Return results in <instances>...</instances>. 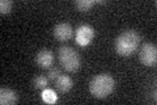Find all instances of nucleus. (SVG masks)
<instances>
[{
  "mask_svg": "<svg viewBox=\"0 0 157 105\" xmlns=\"http://www.w3.org/2000/svg\"><path fill=\"white\" fill-rule=\"evenodd\" d=\"M140 41H141L140 34L136 30L128 29V30H124L123 33H121L119 36L117 37L115 50L119 55L128 57L137 50V47H139V45H140Z\"/></svg>",
  "mask_w": 157,
  "mask_h": 105,
  "instance_id": "1",
  "label": "nucleus"
},
{
  "mask_svg": "<svg viewBox=\"0 0 157 105\" xmlns=\"http://www.w3.org/2000/svg\"><path fill=\"white\" fill-rule=\"evenodd\" d=\"M115 82L111 75L100 74L94 76L89 83V92L96 99H105L114 91Z\"/></svg>",
  "mask_w": 157,
  "mask_h": 105,
  "instance_id": "2",
  "label": "nucleus"
},
{
  "mask_svg": "<svg viewBox=\"0 0 157 105\" xmlns=\"http://www.w3.org/2000/svg\"><path fill=\"white\" fill-rule=\"evenodd\" d=\"M59 62L63 66V68L67 71H77L80 68V55L77 54L75 49H72L71 46H62L59 49Z\"/></svg>",
  "mask_w": 157,
  "mask_h": 105,
  "instance_id": "3",
  "label": "nucleus"
},
{
  "mask_svg": "<svg viewBox=\"0 0 157 105\" xmlns=\"http://www.w3.org/2000/svg\"><path fill=\"white\" fill-rule=\"evenodd\" d=\"M139 59L144 66H155L157 61V47L153 43H143L139 53Z\"/></svg>",
  "mask_w": 157,
  "mask_h": 105,
  "instance_id": "4",
  "label": "nucleus"
},
{
  "mask_svg": "<svg viewBox=\"0 0 157 105\" xmlns=\"http://www.w3.org/2000/svg\"><path fill=\"white\" fill-rule=\"evenodd\" d=\"M94 37V29L89 25H81L76 32V42L80 46H88Z\"/></svg>",
  "mask_w": 157,
  "mask_h": 105,
  "instance_id": "5",
  "label": "nucleus"
},
{
  "mask_svg": "<svg viewBox=\"0 0 157 105\" xmlns=\"http://www.w3.org/2000/svg\"><path fill=\"white\" fill-rule=\"evenodd\" d=\"M72 34H73L72 26L68 22H60L55 25V28H54V36L59 41H67V39L72 37Z\"/></svg>",
  "mask_w": 157,
  "mask_h": 105,
  "instance_id": "6",
  "label": "nucleus"
},
{
  "mask_svg": "<svg viewBox=\"0 0 157 105\" xmlns=\"http://www.w3.org/2000/svg\"><path fill=\"white\" fill-rule=\"evenodd\" d=\"M36 62H37L38 66L42 67V68L51 67V64L54 63V53L51 50H47V49L41 50L36 57Z\"/></svg>",
  "mask_w": 157,
  "mask_h": 105,
  "instance_id": "7",
  "label": "nucleus"
},
{
  "mask_svg": "<svg viewBox=\"0 0 157 105\" xmlns=\"http://www.w3.org/2000/svg\"><path fill=\"white\" fill-rule=\"evenodd\" d=\"M18 101V95L13 89L2 88L0 89V104L2 105H12Z\"/></svg>",
  "mask_w": 157,
  "mask_h": 105,
  "instance_id": "8",
  "label": "nucleus"
},
{
  "mask_svg": "<svg viewBox=\"0 0 157 105\" xmlns=\"http://www.w3.org/2000/svg\"><path fill=\"white\" fill-rule=\"evenodd\" d=\"M55 87L59 92L66 93L68 91H71V88L73 87V82L68 75H60L55 80Z\"/></svg>",
  "mask_w": 157,
  "mask_h": 105,
  "instance_id": "9",
  "label": "nucleus"
},
{
  "mask_svg": "<svg viewBox=\"0 0 157 105\" xmlns=\"http://www.w3.org/2000/svg\"><path fill=\"white\" fill-rule=\"evenodd\" d=\"M42 100L47 104H54V103H56V100H58V95L55 93V91H52V89L45 88L42 92Z\"/></svg>",
  "mask_w": 157,
  "mask_h": 105,
  "instance_id": "10",
  "label": "nucleus"
},
{
  "mask_svg": "<svg viewBox=\"0 0 157 105\" xmlns=\"http://www.w3.org/2000/svg\"><path fill=\"white\" fill-rule=\"evenodd\" d=\"M94 4H96L94 0H77V2H75V7L80 12H86V11H89Z\"/></svg>",
  "mask_w": 157,
  "mask_h": 105,
  "instance_id": "11",
  "label": "nucleus"
},
{
  "mask_svg": "<svg viewBox=\"0 0 157 105\" xmlns=\"http://www.w3.org/2000/svg\"><path fill=\"white\" fill-rule=\"evenodd\" d=\"M48 80H50V79H48L47 76H45V75H39V76H37L36 79H34L33 86H34V88H37V89L46 88L47 84H48Z\"/></svg>",
  "mask_w": 157,
  "mask_h": 105,
  "instance_id": "12",
  "label": "nucleus"
},
{
  "mask_svg": "<svg viewBox=\"0 0 157 105\" xmlns=\"http://www.w3.org/2000/svg\"><path fill=\"white\" fill-rule=\"evenodd\" d=\"M12 7H13V3L11 0H2V2H0V12L3 14H7L11 12Z\"/></svg>",
  "mask_w": 157,
  "mask_h": 105,
  "instance_id": "13",
  "label": "nucleus"
},
{
  "mask_svg": "<svg viewBox=\"0 0 157 105\" xmlns=\"http://www.w3.org/2000/svg\"><path fill=\"white\" fill-rule=\"evenodd\" d=\"M59 76H60V70H59L58 67L50 68V71H48V74H47V78L50 79V80H54V82H55Z\"/></svg>",
  "mask_w": 157,
  "mask_h": 105,
  "instance_id": "14",
  "label": "nucleus"
}]
</instances>
